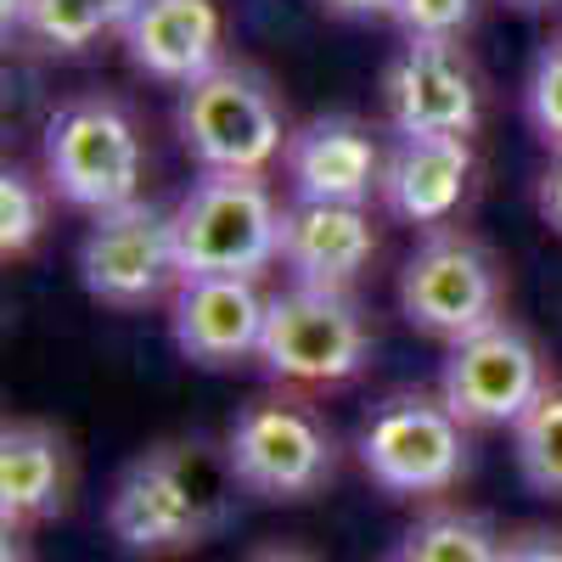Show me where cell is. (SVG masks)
Instances as JSON below:
<instances>
[{"label": "cell", "mask_w": 562, "mask_h": 562, "mask_svg": "<svg viewBox=\"0 0 562 562\" xmlns=\"http://www.w3.org/2000/svg\"><path fill=\"white\" fill-rule=\"evenodd\" d=\"M389 562H400V557H389Z\"/></svg>", "instance_id": "29"}, {"label": "cell", "mask_w": 562, "mask_h": 562, "mask_svg": "<svg viewBox=\"0 0 562 562\" xmlns=\"http://www.w3.org/2000/svg\"><path fill=\"white\" fill-rule=\"evenodd\" d=\"M52 180L45 175H29V169H7L0 175V254L7 259H23L45 225H52Z\"/></svg>", "instance_id": "21"}, {"label": "cell", "mask_w": 562, "mask_h": 562, "mask_svg": "<svg viewBox=\"0 0 562 562\" xmlns=\"http://www.w3.org/2000/svg\"><path fill=\"white\" fill-rule=\"evenodd\" d=\"M74 490V450L52 422H7L0 428V524L7 540L57 518Z\"/></svg>", "instance_id": "17"}, {"label": "cell", "mask_w": 562, "mask_h": 562, "mask_svg": "<svg viewBox=\"0 0 562 562\" xmlns=\"http://www.w3.org/2000/svg\"><path fill=\"white\" fill-rule=\"evenodd\" d=\"M79 281L108 310H147L175 299V288L186 281L175 209L140 198L113 214H90V231L79 243Z\"/></svg>", "instance_id": "9"}, {"label": "cell", "mask_w": 562, "mask_h": 562, "mask_svg": "<svg viewBox=\"0 0 562 562\" xmlns=\"http://www.w3.org/2000/svg\"><path fill=\"white\" fill-rule=\"evenodd\" d=\"M512 7H557V0H512Z\"/></svg>", "instance_id": "28"}, {"label": "cell", "mask_w": 562, "mask_h": 562, "mask_svg": "<svg viewBox=\"0 0 562 562\" xmlns=\"http://www.w3.org/2000/svg\"><path fill=\"white\" fill-rule=\"evenodd\" d=\"M501 562H562V529H518L501 540Z\"/></svg>", "instance_id": "24"}, {"label": "cell", "mask_w": 562, "mask_h": 562, "mask_svg": "<svg viewBox=\"0 0 562 562\" xmlns=\"http://www.w3.org/2000/svg\"><path fill=\"white\" fill-rule=\"evenodd\" d=\"M473 140L461 135H394L389 164H383V209L400 225L416 231H445L467 192H473Z\"/></svg>", "instance_id": "15"}, {"label": "cell", "mask_w": 562, "mask_h": 562, "mask_svg": "<svg viewBox=\"0 0 562 562\" xmlns=\"http://www.w3.org/2000/svg\"><path fill=\"white\" fill-rule=\"evenodd\" d=\"M140 0H23L18 40H29L45 57H79L102 34H124Z\"/></svg>", "instance_id": "18"}, {"label": "cell", "mask_w": 562, "mask_h": 562, "mask_svg": "<svg viewBox=\"0 0 562 562\" xmlns=\"http://www.w3.org/2000/svg\"><path fill=\"white\" fill-rule=\"evenodd\" d=\"M535 209H540V220L562 237V153H551V164H546L540 180H535Z\"/></svg>", "instance_id": "25"}, {"label": "cell", "mask_w": 562, "mask_h": 562, "mask_svg": "<svg viewBox=\"0 0 562 562\" xmlns=\"http://www.w3.org/2000/svg\"><path fill=\"white\" fill-rule=\"evenodd\" d=\"M405 40H461L479 23V0H400Z\"/></svg>", "instance_id": "23"}, {"label": "cell", "mask_w": 562, "mask_h": 562, "mask_svg": "<svg viewBox=\"0 0 562 562\" xmlns=\"http://www.w3.org/2000/svg\"><path fill=\"white\" fill-rule=\"evenodd\" d=\"M333 18H355V23H383L400 18V0H321Z\"/></svg>", "instance_id": "26"}, {"label": "cell", "mask_w": 562, "mask_h": 562, "mask_svg": "<svg viewBox=\"0 0 562 562\" xmlns=\"http://www.w3.org/2000/svg\"><path fill=\"white\" fill-rule=\"evenodd\" d=\"M383 113L394 135H461L484 119V85L461 40H405L383 74Z\"/></svg>", "instance_id": "11"}, {"label": "cell", "mask_w": 562, "mask_h": 562, "mask_svg": "<svg viewBox=\"0 0 562 562\" xmlns=\"http://www.w3.org/2000/svg\"><path fill=\"white\" fill-rule=\"evenodd\" d=\"M383 140L371 135V124L349 119V113H326L293 130L288 140V186L293 198L310 203H371L383 198Z\"/></svg>", "instance_id": "13"}, {"label": "cell", "mask_w": 562, "mask_h": 562, "mask_svg": "<svg viewBox=\"0 0 562 562\" xmlns=\"http://www.w3.org/2000/svg\"><path fill=\"white\" fill-rule=\"evenodd\" d=\"M248 562H321V557H310L304 546H265V551H254Z\"/></svg>", "instance_id": "27"}, {"label": "cell", "mask_w": 562, "mask_h": 562, "mask_svg": "<svg viewBox=\"0 0 562 562\" xmlns=\"http://www.w3.org/2000/svg\"><path fill=\"white\" fill-rule=\"evenodd\" d=\"M378 259V225L371 203H310L293 198L281 214V265L304 288L349 293Z\"/></svg>", "instance_id": "14"}, {"label": "cell", "mask_w": 562, "mask_h": 562, "mask_svg": "<svg viewBox=\"0 0 562 562\" xmlns=\"http://www.w3.org/2000/svg\"><path fill=\"white\" fill-rule=\"evenodd\" d=\"M40 175L68 209L113 214L124 203H140L147 186V135L119 97H74L45 119L40 135Z\"/></svg>", "instance_id": "2"}, {"label": "cell", "mask_w": 562, "mask_h": 562, "mask_svg": "<svg viewBox=\"0 0 562 562\" xmlns=\"http://www.w3.org/2000/svg\"><path fill=\"white\" fill-rule=\"evenodd\" d=\"M237 501L243 479L225 439L180 434L140 450L119 473L108 495V535L130 557H186L237 524Z\"/></svg>", "instance_id": "1"}, {"label": "cell", "mask_w": 562, "mask_h": 562, "mask_svg": "<svg viewBox=\"0 0 562 562\" xmlns=\"http://www.w3.org/2000/svg\"><path fill=\"white\" fill-rule=\"evenodd\" d=\"M366 360H371V321L355 304V293L304 288V281H288L281 293H270L259 366L276 383L338 389L360 378Z\"/></svg>", "instance_id": "8"}, {"label": "cell", "mask_w": 562, "mask_h": 562, "mask_svg": "<svg viewBox=\"0 0 562 562\" xmlns=\"http://www.w3.org/2000/svg\"><path fill=\"white\" fill-rule=\"evenodd\" d=\"M524 113L551 153H562V34L540 45V57L524 85Z\"/></svg>", "instance_id": "22"}, {"label": "cell", "mask_w": 562, "mask_h": 562, "mask_svg": "<svg viewBox=\"0 0 562 562\" xmlns=\"http://www.w3.org/2000/svg\"><path fill=\"white\" fill-rule=\"evenodd\" d=\"M546 389H551V366L540 344L506 315L484 333L450 344L439 371V394L467 428H518L524 411Z\"/></svg>", "instance_id": "10"}, {"label": "cell", "mask_w": 562, "mask_h": 562, "mask_svg": "<svg viewBox=\"0 0 562 562\" xmlns=\"http://www.w3.org/2000/svg\"><path fill=\"white\" fill-rule=\"evenodd\" d=\"M281 203L265 175L203 169L175 203V243L186 276H265L281 265Z\"/></svg>", "instance_id": "4"}, {"label": "cell", "mask_w": 562, "mask_h": 562, "mask_svg": "<svg viewBox=\"0 0 562 562\" xmlns=\"http://www.w3.org/2000/svg\"><path fill=\"white\" fill-rule=\"evenodd\" d=\"M467 450H473L467 422L445 405V394H422V389H400L378 400L355 439L366 479L405 501L450 495L467 479Z\"/></svg>", "instance_id": "5"}, {"label": "cell", "mask_w": 562, "mask_h": 562, "mask_svg": "<svg viewBox=\"0 0 562 562\" xmlns=\"http://www.w3.org/2000/svg\"><path fill=\"white\" fill-rule=\"evenodd\" d=\"M130 63L164 79V85H192L209 68L225 63V12L220 0H140V12L124 29Z\"/></svg>", "instance_id": "16"}, {"label": "cell", "mask_w": 562, "mask_h": 562, "mask_svg": "<svg viewBox=\"0 0 562 562\" xmlns=\"http://www.w3.org/2000/svg\"><path fill=\"white\" fill-rule=\"evenodd\" d=\"M175 130H180V147L203 169H225V175H265L270 164L288 158V140H293L276 85L248 63H220L203 79L180 85Z\"/></svg>", "instance_id": "3"}, {"label": "cell", "mask_w": 562, "mask_h": 562, "mask_svg": "<svg viewBox=\"0 0 562 562\" xmlns=\"http://www.w3.org/2000/svg\"><path fill=\"white\" fill-rule=\"evenodd\" d=\"M512 461L535 495L562 501V378H551V389L512 428Z\"/></svg>", "instance_id": "20"}, {"label": "cell", "mask_w": 562, "mask_h": 562, "mask_svg": "<svg viewBox=\"0 0 562 562\" xmlns=\"http://www.w3.org/2000/svg\"><path fill=\"white\" fill-rule=\"evenodd\" d=\"M501 529L473 506H428L400 540V562H501Z\"/></svg>", "instance_id": "19"}, {"label": "cell", "mask_w": 562, "mask_h": 562, "mask_svg": "<svg viewBox=\"0 0 562 562\" xmlns=\"http://www.w3.org/2000/svg\"><path fill=\"white\" fill-rule=\"evenodd\" d=\"M231 467L259 501H310L338 479V439L299 394H259L225 428Z\"/></svg>", "instance_id": "7"}, {"label": "cell", "mask_w": 562, "mask_h": 562, "mask_svg": "<svg viewBox=\"0 0 562 562\" xmlns=\"http://www.w3.org/2000/svg\"><path fill=\"white\" fill-rule=\"evenodd\" d=\"M400 315L439 344H461L501 321L506 270L501 259L461 225L422 231V243L400 265Z\"/></svg>", "instance_id": "6"}, {"label": "cell", "mask_w": 562, "mask_h": 562, "mask_svg": "<svg viewBox=\"0 0 562 562\" xmlns=\"http://www.w3.org/2000/svg\"><path fill=\"white\" fill-rule=\"evenodd\" d=\"M270 293L254 276H186L169 299V338L192 366L259 360Z\"/></svg>", "instance_id": "12"}]
</instances>
